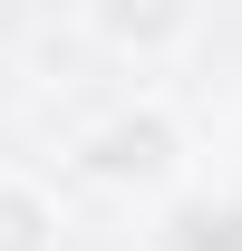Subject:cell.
Here are the masks:
<instances>
[{
  "label": "cell",
  "mask_w": 242,
  "mask_h": 251,
  "mask_svg": "<svg viewBox=\"0 0 242 251\" xmlns=\"http://www.w3.org/2000/svg\"><path fill=\"white\" fill-rule=\"evenodd\" d=\"M78 39L107 49V58L155 68V58H184V49L204 39V10H194V0H88V10H78Z\"/></svg>",
  "instance_id": "cell-2"
},
{
  "label": "cell",
  "mask_w": 242,
  "mask_h": 251,
  "mask_svg": "<svg viewBox=\"0 0 242 251\" xmlns=\"http://www.w3.org/2000/svg\"><path fill=\"white\" fill-rule=\"evenodd\" d=\"M78 164H88V184H107L117 203H165V193L194 184V126H184L165 97H117V106L78 135Z\"/></svg>",
  "instance_id": "cell-1"
},
{
  "label": "cell",
  "mask_w": 242,
  "mask_h": 251,
  "mask_svg": "<svg viewBox=\"0 0 242 251\" xmlns=\"http://www.w3.org/2000/svg\"><path fill=\"white\" fill-rule=\"evenodd\" d=\"M0 251H68V203L30 164H0Z\"/></svg>",
  "instance_id": "cell-3"
}]
</instances>
